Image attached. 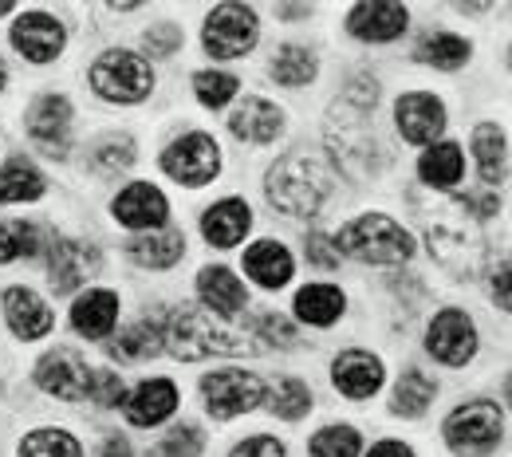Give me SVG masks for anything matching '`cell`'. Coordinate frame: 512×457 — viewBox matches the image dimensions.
Masks as SVG:
<instances>
[{
  "label": "cell",
  "instance_id": "cell-1",
  "mask_svg": "<svg viewBox=\"0 0 512 457\" xmlns=\"http://www.w3.org/2000/svg\"><path fill=\"white\" fill-rule=\"evenodd\" d=\"M418 217H422V233H426L430 257L446 272L469 280L477 272L481 257H485V237H481L477 221L469 217V209L461 205V197L418 205Z\"/></svg>",
  "mask_w": 512,
  "mask_h": 457
},
{
  "label": "cell",
  "instance_id": "cell-2",
  "mask_svg": "<svg viewBox=\"0 0 512 457\" xmlns=\"http://www.w3.org/2000/svg\"><path fill=\"white\" fill-rule=\"evenodd\" d=\"M162 351H170L174 359L197 363L213 355H256V343L245 327L229 324L225 316L209 308H182L162 327Z\"/></svg>",
  "mask_w": 512,
  "mask_h": 457
},
{
  "label": "cell",
  "instance_id": "cell-3",
  "mask_svg": "<svg viewBox=\"0 0 512 457\" xmlns=\"http://www.w3.org/2000/svg\"><path fill=\"white\" fill-rule=\"evenodd\" d=\"M331 190H335L331 170L323 166L316 154H308V150L284 154L268 170V182H264L268 205H276L288 217H316L323 205H327Z\"/></svg>",
  "mask_w": 512,
  "mask_h": 457
},
{
  "label": "cell",
  "instance_id": "cell-4",
  "mask_svg": "<svg viewBox=\"0 0 512 457\" xmlns=\"http://www.w3.org/2000/svg\"><path fill=\"white\" fill-rule=\"evenodd\" d=\"M335 249L363 264H406L414 257V237L386 213H359L339 229Z\"/></svg>",
  "mask_w": 512,
  "mask_h": 457
},
{
  "label": "cell",
  "instance_id": "cell-5",
  "mask_svg": "<svg viewBox=\"0 0 512 457\" xmlns=\"http://www.w3.org/2000/svg\"><path fill=\"white\" fill-rule=\"evenodd\" d=\"M442 438L457 457H489L505 442V410L489 398L461 402L442 422Z\"/></svg>",
  "mask_w": 512,
  "mask_h": 457
},
{
  "label": "cell",
  "instance_id": "cell-6",
  "mask_svg": "<svg viewBox=\"0 0 512 457\" xmlns=\"http://www.w3.org/2000/svg\"><path fill=\"white\" fill-rule=\"evenodd\" d=\"M87 79H91V91H95L99 99L119 103V107L142 103V99H150V91H154V67L146 64V56L127 52V48L103 52V56L91 64Z\"/></svg>",
  "mask_w": 512,
  "mask_h": 457
},
{
  "label": "cell",
  "instance_id": "cell-7",
  "mask_svg": "<svg viewBox=\"0 0 512 457\" xmlns=\"http://www.w3.org/2000/svg\"><path fill=\"white\" fill-rule=\"evenodd\" d=\"M260 40V20L249 4H217L205 16L201 44L213 60H245Z\"/></svg>",
  "mask_w": 512,
  "mask_h": 457
},
{
  "label": "cell",
  "instance_id": "cell-8",
  "mask_svg": "<svg viewBox=\"0 0 512 457\" xmlns=\"http://www.w3.org/2000/svg\"><path fill=\"white\" fill-rule=\"evenodd\" d=\"M162 174H170L178 186L201 190L221 174V146L217 138L205 131H190L182 138H174L162 150Z\"/></svg>",
  "mask_w": 512,
  "mask_h": 457
},
{
  "label": "cell",
  "instance_id": "cell-9",
  "mask_svg": "<svg viewBox=\"0 0 512 457\" xmlns=\"http://www.w3.org/2000/svg\"><path fill=\"white\" fill-rule=\"evenodd\" d=\"M201 398H205L209 418L229 422V418L249 414L264 402V383L253 371H213L201 379Z\"/></svg>",
  "mask_w": 512,
  "mask_h": 457
},
{
  "label": "cell",
  "instance_id": "cell-10",
  "mask_svg": "<svg viewBox=\"0 0 512 457\" xmlns=\"http://www.w3.org/2000/svg\"><path fill=\"white\" fill-rule=\"evenodd\" d=\"M477 324L465 308H442L426 327V351L442 367H465L477 355Z\"/></svg>",
  "mask_w": 512,
  "mask_h": 457
},
{
  "label": "cell",
  "instance_id": "cell-11",
  "mask_svg": "<svg viewBox=\"0 0 512 457\" xmlns=\"http://www.w3.org/2000/svg\"><path fill=\"white\" fill-rule=\"evenodd\" d=\"M103 268V257L95 245L87 241H75V237H60L52 241L48 249V284L56 296H67V292H79L87 280H95Z\"/></svg>",
  "mask_w": 512,
  "mask_h": 457
},
{
  "label": "cell",
  "instance_id": "cell-12",
  "mask_svg": "<svg viewBox=\"0 0 512 457\" xmlns=\"http://www.w3.org/2000/svg\"><path fill=\"white\" fill-rule=\"evenodd\" d=\"M446 103L430 91H406L394 103V127L414 146H434L446 134Z\"/></svg>",
  "mask_w": 512,
  "mask_h": 457
},
{
  "label": "cell",
  "instance_id": "cell-13",
  "mask_svg": "<svg viewBox=\"0 0 512 457\" xmlns=\"http://www.w3.org/2000/svg\"><path fill=\"white\" fill-rule=\"evenodd\" d=\"M91 371L95 367H87V359L79 351L56 347L36 363V387L52 398H64V402H83L87 387H91Z\"/></svg>",
  "mask_w": 512,
  "mask_h": 457
},
{
  "label": "cell",
  "instance_id": "cell-14",
  "mask_svg": "<svg viewBox=\"0 0 512 457\" xmlns=\"http://www.w3.org/2000/svg\"><path fill=\"white\" fill-rule=\"evenodd\" d=\"M24 131L48 158H67V146H71V103H67V95H40L24 115Z\"/></svg>",
  "mask_w": 512,
  "mask_h": 457
},
{
  "label": "cell",
  "instance_id": "cell-15",
  "mask_svg": "<svg viewBox=\"0 0 512 457\" xmlns=\"http://www.w3.org/2000/svg\"><path fill=\"white\" fill-rule=\"evenodd\" d=\"M12 48L28 64H52V60H60V52L67 48L64 20H56L52 12H24L12 24Z\"/></svg>",
  "mask_w": 512,
  "mask_h": 457
},
{
  "label": "cell",
  "instance_id": "cell-16",
  "mask_svg": "<svg viewBox=\"0 0 512 457\" xmlns=\"http://www.w3.org/2000/svg\"><path fill=\"white\" fill-rule=\"evenodd\" d=\"M111 217L130 233H154V229H166L170 201L150 182H130L127 190H119L111 201Z\"/></svg>",
  "mask_w": 512,
  "mask_h": 457
},
{
  "label": "cell",
  "instance_id": "cell-17",
  "mask_svg": "<svg viewBox=\"0 0 512 457\" xmlns=\"http://www.w3.org/2000/svg\"><path fill=\"white\" fill-rule=\"evenodd\" d=\"M331 383H335V391L343 394V398L367 402V398H375V394L383 391L386 367L379 355H371V351H363V347H351V351L335 355V363H331Z\"/></svg>",
  "mask_w": 512,
  "mask_h": 457
},
{
  "label": "cell",
  "instance_id": "cell-18",
  "mask_svg": "<svg viewBox=\"0 0 512 457\" xmlns=\"http://www.w3.org/2000/svg\"><path fill=\"white\" fill-rule=\"evenodd\" d=\"M410 28V12L390 0H367L347 12V32L363 44H394Z\"/></svg>",
  "mask_w": 512,
  "mask_h": 457
},
{
  "label": "cell",
  "instance_id": "cell-19",
  "mask_svg": "<svg viewBox=\"0 0 512 457\" xmlns=\"http://www.w3.org/2000/svg\"><path fill=\"white\" fill-rule=\"evenodd\" d=\"M0 308H4V324L16 339L32 343V339H44L52 327H56V316L48 308V300L32 288H8L0 296Z\"/></svg>",
  "mask_w": 512,
  "mask_h": 457
},
{
  "label": "cell",
  "instance_id": "cell-20",
  "mask_svg": "<svg viewBox=\"0 0 512 457\" xmlns=\"http://www.w3.org/2000/svg\"><path fill=\"white\" fill-rule=\"evenodd\" d=\"M253 229V209L245 197H221L201 213V237L213 249H237Z\"/></svg>",
  "mask_w": 512,
  "mask_h": 457
},
{
  "label": "cell",
  "instance_id": "cell-21",
  "mask_svg": "<svg viewBox=\"0 0 512 457\" xmlns=\"http://www.w3.org/2000/svg\"><path fill=\"white\" fill-rule=\"evenodd\" d=\"M178 402L182 398H178V383L174 379H146V383H138L123 398V414H127L130 426L150 430V426H162L178 410Z\"/></svg>",
  "mask_w": 512,
  "mask_h": 457
},
{
  "label": "cell",
  "instance_id": "cell-22",
  "mask_svg": "<svg viewBox=\"0 0 512 457\" xmlns=\"http://www.w3.org/2000/svg\"><path fill=\"white\" fill-rule=\"evenodd\" d=\"M229 131L237 142L249 146H272L284 134V111L260 95H249L245 103H237V111L229 115Z\"/></svg>",
  "mask_w": 512,
  "mask_h": 457
},
{
  "label": "cell",
  "instance_id": "cell-23",
  "mask_svg": "<svg viewBox=\"0 0 512 457\" xmlns=\"http://www.w3.org/2000/svg\"><path fill=\"white\" fill-rule=\"evenodd\" d=\"M197 296H201V304H205L209 312H217V316H237V312L249 308V288H245V280H241L233 268H225V264H209V268L197 272Z\"/></svg>",
  "mask_w": 512,
  "mask_h": 457
},
{
  "label": "cell",
  "instance_id": "cell-24",
  "mask_svg": "<svg viewBox=\"0 0 512 457\" xmlns=\"http://www.w3.org/2000/svg\"><path fill=\"white\" fill-rule=\"evenodd\" d=\"M119 324V292L111 288H87L71 304V327L83 339H107Z\"/></svg>",
  "mask_w": 512,
  "mask_h": 457
},
{
  "label": "cell",
  "instance_id": "cell-25",
  "mask_svg": "<svg viewBox=\"0 0 512 457\" xmlns=\"http://www.w3.org/2000/svg\"><path fill=\"white\" fill-rule=\"evenodd\" d=\"M292 272H296V261H292V253L280 241H253L245 249V276L253 280L256 288H264V292L288 288Z\"/></svg>",
  "mask_w": 512,
  "mask_h": 457
},
{
  "label": "cell",
  "instance_id": "cell-26",
  "mask_svg": "<svg viewBox=\"0 0 512 457\" xmlns=\"http://www.w3.org/2000/svg\"><path fill=\"white\" fill-rule=\"evenodd\" d=\"M127 257L138 268H154L166 272L186 257V233L182 229H154V233H138L127 245Z\"/></svg>",
  "mask_w": 512,
  "mask_h": 457
},
{
  "label": "cell",
  "instance_id": "cell-27",
  "mask_svg": "<svg viewBox=\"0 0 512 457\" xmlns=\"http://www.w3.org/2000/svg\"><path fill=\"white\" fill-rule=\"evenodd\" d=\"M473 158H477V174L485 190H497L509 178V138L497 123H481L473 131Z\"/></svg>",
  "mask_w": 512,
  "mask_h": 457
},
{
  "label": "cell",
  "instance_id": "cell-28",
  "mask_svg": "<svg viewBox=\"0 0 512 457\" xmlns=\"http://www.w3.org/2000/svg\"><path fill=\"white\" fill-rule=\"evenodd\" d=\"M461 174H465V154L457 142H434L418 158V178L430 190H453L461 182Z\"/></svg>",
  "mask_w": 512,
  "mask_h": 457
},
{
  "label": "cell",
  "instance_id": "cell-29",
  "mask_svg": "<svg viewBox=\"0 0 512 457\" xmlns=\"http://www.w3.org/2000/svg\"><path fill=\"white\" fill-rule=\"evenodd\" d=\"M292 308H296V316L308 327H331L339 324V316L347 312V296L335 284H308V288L296 292Z\"/></svg>",
  "mask_w": 512,
  "mask_h": 457
},
{
  "label": "cell",
  "instance_id": "cell-30",
  "mask_svg": "<svg viewBox=\"0 0 512 457\" xmlns=\"http://www.w3.org/2000/svg\"><path fill=\"white\" fill-rule=\"evenodd\" d=\"M434 398H438V383H434L426 371L406 367V371L398 375V383H394L390 410H394L398 418H422V414L430 410V402H434Z\"/></svg>",
  "mask_w": 512,
  "mask_h": 457
},
{
  "label": "cell",
  "instance_id": "cell-31",
  "mask_svg": "<svg viewBox=\"0 0 512 457\" xmlns=\"http://www.w3.org/2000/svg\"><path fill=\"white\" fill-rule=\"evenodd\" d=\"M48 190L44 174L28 162V158H8L0 166V205H24V201H40Z\"/></svg>",
  "mask_w": 512,
  "mask_h": 457
},
{
  "label": "cell",
  "instance_id": "cell-32",
  "mask_svg": "<svg viewBox=\"0 0 512 457\" xmlns=\"http://www.w3.org/2000/svg\"><path fill=\"white\" fill-rule=\"evenodd\" d=\"M418 64H430L438 67V71H457V67L469 64V56H473V44L465 40V36H457V32H430L422 44H418Z\"/></svg>",
  "mask_w": 512,
  "mask_h": 457
},
{
  "label": "cell",
  "instance_id": "cell-33",
  "mask_svg": "<svg viewBox=\"0 0 512 457\" xmlns=\"http://www.w3.org/2000/svg\"><path fill=\"white\" fill-rule=\"evenodd\" d=\"M272 79L280 83V87H292V91H300V87H308L316 75H320V60L308 52V48H300V44H284L276 56H272Z\"/></svg>",
  "mask_w": 512,
  "mask_h": 457
},
{
  "label": "cell",
  "instance_id": "cell-34",
  "mask_svg": "<svg viewBox=\"0 0 512 457\" xmlns=\"http://www.w3.org/2000/svg\"><path fill=\"white\" fill-rule=\"evenodd\" d=\"M162 351V324L158 320H138L127 331H119V339L111 343V355L119 363H146Z\"/></svg>",
  "mask_w": 512,
  "mask_h": 457
},
{
  "label": "cell",
  "instance_id": "cell-35",
  "mask_svg": "<svg viewBox=\"0 0 512 457\" xmlns=\"http://www.w3.org/2000/svg\"><path fill=\"white\" fill-rule=\"evenodd\" d=\"M264 398H268V410L284 422H300L312 414V387L300 379H276L272 387H264Z\"/></svg>",
  "mask_w": 512,
  "mask_h": 457
},
{
  "label": "cell",
  "instance_id": "cell-36",
  "mask_svg": "<svg viewBox=\"0 0 512 457\" xmlns=\"http://www.w3.org/2000/svg\"><path fill=\"white\" fill-rule=\"evenodd\" d=\"M20 457H83V446L75 434H67L60 426H40V430L24 434Z\"/></svg>",
  "mask_w": 512,
  "mask_h": 457
},
{
  "label": "cell",
  "instance_id": "cell-37",
  "mask_svg": "<svg viewBox=\"0 0 512 457\" xmlns=\"http://www.w3.org/2000/svg\"><path fill=\"white\" fill-rule=\"evenodd\" d=\"M237 91H241V79H237V75H229V71L205 67V71H197V75H193V95H197V103H201V107H209V111H221L225 103H233V99H237Z\"/></svg>",
  "mask_w": 512,
  "mask_h": 457
},
{
  "label": "cell",
  "instance_id": "cell-38",
  "mask_svg": "<svg viewBox=\"0 0 512 457\" xmlns=\"http://www.w3.org/2000/svg\"><path fill=\"white\" fill-rule=\"evenodd\" d=\"M134 158H138V146H134L130 134H107V138L91 150V166H95L99 174H107V178H115V174L130 170Z\"/></svg>",
  "mask_w": 512,
  "mask_h": 457
},
{
  "label": "cell",
  "instance_id": "cell-39",
  "mask_svg": "<svg viewBox=\"0 0 512 457\" xmlns=\"http://www.w3.org/2000/svg\"><path fill=\"white\" fill-rule=\"evenodd\" d=\"M359 454H363V438L347 422L323 426L320 434L312 438V446H308V457H359Z\"/></svg>",
  "mask_w": 512,
  "mask_h": 457
},
{
  "label": "cell",
  "instance_id": "cell-40",
  "mask_svg": "<svg viewBox=\"0 0 512 457\" xmlns=\"http://www.w3.org/2000/svg\"><path fill=\"white\" fill-rule=\"evenodd\" d=\"M40 253V229L28 221H0V264Z\"/></svg>",
  "mask_w": 512,
  "mask_h": 457
},
{
  "label": "cell",
  "instance_id": "cell-41",
  "mask_svg": "<svg viewBox=\"0 0 512 457\" xmlns=\"http://www.w3.org/2000/svg\"><path fill=\"white\" fill-rule=\"evenodd\" d=\"M201 450H205V434H201V426L182 422V426H174V430L150 450V457H201Z\"/></svg>",
  "mask_w": 512,
  "mask_h": 457
},
{
  "label": "cell",
  "instance_id": "cell-42",
  "mask_svg": "<svg viewBox=\"0 0 512 457\" xmlns=\"http://www.w3.org/2000/svg\"><path fill=\"white\" fill-rule=\"evenodd\" d=\"M182 44H186V36H182V28L170 24V20H162V24H154L150 32H142V48H146V56H154V60L178 56Z\"/></svg>",
  "mask_w": 512,
  "mask_h": 457
},
{
  "label": "cell",
  "instance_id": "cell-43",
  "mask_svg": "<svg viewBox=\"0 0 512 457\" xmlns=\"http://www.w3.org/2000/svg\"><path fill=\"white\" fill-rule=\"evenodd\" d=\"M87 398H91L95 406L111 410V406H123V398H127V387H123V379H119L115 371H103V367H95V371H91V387H87Z\"/></svg>",
  "mask_w": 512,
  "mask_h": 457
},
{
  "label": "cell",
  "instance_id": "cell-44",
  "mask_svg": "<svg viewBox=\"0 0 512 457\" xmlns=\"http://www.w3.org/2000/svg\"><path fill=\"white\" fill-rule=\"evenodd\" d=\"M253 331H256V339H268L272 347H296V327L288 324L284 316H256L253 320Z\"/></svg>",
  "mask_w": 512,
  "mask_h": 457
},
{
  "label": "cell",
  "instance_id": "cell-45",
  "mask_svg": "<svg viewBox=\"0 0 512 457\" xmlns=\"http://www.w3.org/2000/svg\"><path fill=\"white\" fill-rule=\"evenodd\" d=\"M304 257H308V264H316V268H323V272H331V268H339V249H335V241L331 237H323V233H312L308 241H304Z\"/></svg>",
  "mask_w": 512,
  "mask_h": 457
},
{
  "label": "cell",
  "instance_id": "cell-46",
  "mask_svg": "<svg viewBox=\"0 0 512 457\" xmlns=\"http://www.w3.org/2000/svg\"><path fill=\"white\" fill-rule=\"evenodd\" d=\"M229 457H288V450L272 434H253V438H245Z\"/></svg>",
  "mask_w": 512,
  "mask_h": 457
},
{
  "label": "cell",
  "instance_id": "cell-47",
  "mask_svg": "<svg viewBox=\"0 0 512 457\" xmlns=\"http://www.w3.org/2000/svg\"><path fill=\"white\" fill-rule=\"evenodd\" d=\"M489 296L501 312H509V261H501L489 276Z\"/></svg>",
  "mask_w": 512,
  "mask_h": 457
},
{
  "label": "cell",
  "instance_id": "cell-48",
  "mask_svg": "<svg viewBox=\"0 0 512 457\" xmlns=\"http://www.w3.org/2000/svg\"><path fill=\"white\" fill-rule=\"evenodd\" d=\"M367 457H414V450L406 446V442H394V438H386V442H375Z\"/></svg>",
  "mask_w": 512,
  "mask_h": 457
},
{
  "label": "cell",
  "instance_id": "cell-49",
  "mask_svg": "<svg viewBox=\"0 0 512 457\" xmlns=\"http://www.w3.org/2000/svg\"><path fill=\"white\" fill-rule=\"evenodd\" d=\"M99 457H130V442L123 438V434H111V438L103 442Z\"/></svg>",
  "mask_w": 512,
  "mask_h": 457
},
{
  "label": "cell",
  "instance_id": "cell-50",
  "mask_svg": "<svg viewBox=\"0 0 512 457\" xmlns=\"http://www.w3.org/2000/svg\"><path fill=\"white\" fill-rule=\"evenodd\" d=\"M276 16H280V20H308V16H312V8H308V4H280V8H276Z\"/></svg>",
  "mask_w": 512,
  "mask_h": 457
},
{
  "label": "cell",
  "instance_id": "cell-51",
  "mask_svg": "<svg viewBox=\"0 0 512 457\" xmlns=\"http://www.w3.org/2000/svg\"><path fill=\"white\" fill-rule=\"evenodd\" d=\"M4 83H8V67H4V60H0V91H4Z\"/></svg>",
  "mask_w": 512,
  "mask_h": 457
},
{
  "label": "cell",
  "instance_id": "cell-52",
  "mask_svg": "<svg viewBox=\"0 0 512 457\" xmlns=\"http://www.w3.org/2000/svg\"><path fill=\"white\" fill-rule=\"evenodd\" d=\"M8 12H12V4H8V0H0V16H8Z\"/></svg>",
  "mask_w": 512,
  "mask_h": 457
}]
</instances>
